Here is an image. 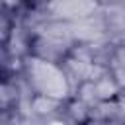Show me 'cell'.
Listing matches in <instances>:
<instances>
[{
    "label": "cell",
    "instance_id": "1",
    "mask_svg": "<svg viewBox=\"0 0 125 125\" xmlns=\"http://www.w3.org/2000/svg\"><path fill=\"white\" fill-rule=\"evenodd\" d=\"M25 72H27V82L29 88L35 90V94L66 100L72 92L70 80L59 62H51L39 57H31L25 62Z\"/></svg>",
    "mask_w": 125,
    "mask_h": 125
},
{
    "label": "cell",
    "instance_id": "2",
    "mask_svg": "<svg viewBox=\"0 0 125 125\" xmlns=\"http://www.w3.org/2000/svg\"><path fill=\"white\" fill-rule=\"evenodd\" d=\"M102 8L100 0H49L45 2L43 21L57 20V21H78Z\"/></svg>",
    "mask_w": 125,
    "mask_h": 125
},
{
    "label": "cell",
    "instance_id": "3",
    "mask_svg": "<svg viewBox=\"0 0 125 125\" xmlns=\"http://www.w3.org/2000/svg\"><path fill=\"white\" fill-rule=\"evenodd\" d=\"M102 6H109V4H125V0H100Z\"/></svg>",
    "mask_w": 125,
    "mask_h": 125
}]
</instances>
